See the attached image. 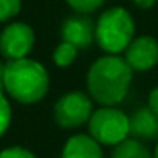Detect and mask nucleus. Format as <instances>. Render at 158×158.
Wrapping results in <instances>:
<instances>
[{
	"label": "nucleus",
	"instance_id": "f257e3e1",
	"mask_svg": "<svg viewBox=\"0 0 158 158\" xmlns=\"http://www.w3.org/2000/svg\"><path fill=\"white\" fill-rule=\"evenodd\" d=\"M133 68L119 55H106L92 63L87 73V89L95 102L116 106L129 92Z\"/></svg>",
	"mask_w": 158,
	"mask_h": 158
},
{
	"label": "nucleus",
	"instance_id": "f03ea898",
	"mask_svg": "<svg viewBox=\"0 0 158 158\" xmlns=\"http://www.w3.org/2000/svg\"><path fill=\"white\" fill-rule=\"evenodd\" d=\"M49 75L44 65L31 58L10 60L5 63L4 92L19 104L31 106L46 97Z\"/></svg>",
	"mask_w": 158,
	"mask_h": 158
},
{
	"label": "nucleus",
	"instance_id": "7ed1b4c3",
	"mask_svg": "<svg viewBox=\"0 0 158 158\" xmlns=\"http://www.w3.org/2000/svg\"><path fill=\"white\" fill-rule=\"evenodd\" d=\"M134 19L124 7H110L95 22V43L107 55L124 53L134 39Z\"/></svg>",
	"mask_w": 158,
	"mask_h": 158
},
{
	"label": "nucleus",
	"instance_id": "20e7f679",
	"mask_svg": "<svg viewBox=\"0 0 158 158\" xmlns=\"http://www.w3.org/2000/svg\"><path fill=\"white\" fill-rule=\"evenodd\" d=\"M90 136L100 144H119L131 134L129 117L114 106H104L94 110L89 121Z\"/></svg>",
	"mask_w": 158,
	"mask_h": 158
},
{
	"label": "nucleus",
	"instance_id": "39448f33",
	"mask_svg": "<svg viewBox=\"0 0 158 158\" xmlns=\"http://www.w3.org/2000/svg\"><path fill=\"white\" fill-rule=\"evenodd\" d=\"M53 114H55V121L58 126L65 129H75L90 121L94 114L92 100L87 94L78 92V90L68 92L56 100Z\"/></svg>",
	"mask_w": 158,
	"mask_h": 158
},
{
	"label": "nucleus",
	"instance_id": "423d86ee",
	"mask_svg": "<svg viewBox=\"0 0 158 158\" xmlns=\"http://www.w3.org/2000/svg\"><path fill=\"white\" fill-rule=\"evenodd\" d=\"M36 43L32 27L26 22H10L0 32V55L7 61L27 58Z\"/></svg>",
	"mask_w": 158,
	"mask_h": 158
},
{
	"label": "nucleus",
	"instance_id": "0eeeda50",
	"mask_svg": "<svg viewBox=\"0 0 158 158\" xmlns=\"http://www.w3.org/2000/svg\"><path fill=\"white\" fill-rule=\"evenodd\" d=\"M124 60L133 72H148L158 65V41L153 36H138L126 48Z\"/></svg>",
	"mask_w": 158,
	"mask_h": 158
},
{
	"label": "nucleus",
	"instance_id": "6e6552de",
	"mask_svg": "<svg viewBox=\"0 0 158 158\" xmlns=\"http://www.w3.org/2000/svg\"><path fill=\"white\" fill-rule=\"evenodd\" d=\"M61 41H66L78 49H87L95 43V24L85 14H77L65 19L60 29Z\"/></svg>",
	"mask_w": 158,
	"mask_h": 158
},
{
	"label": "nucleus",
	"instance_id": "1a4fd4ad",
	"mask_svg": "<svg viewBox=\"0 0 158 158\" xmlns=\"http://www.w3.org/2000/svg\"><path fill=\"white\" fill-rule=\"evenodd\" d=\"M61 158H104L100 143L87 134H73L66 139Z\"/></svg>",
	"mask_w": 158,
	"mask_h": 158
},
{
	"label": "nucleus",
	"instance_id": "9d476101",
	"mask_svg": "<svg viewBox=\"0 0 158 158\" xmlns=\"http://www.w3.org/2000/svg\"><path fill=\"white\" fill-rule=\"evenodd\" d=\"M129 127L134 138L155 139L158 138V114L150 107H141L129 117Z\"/></svg>",
	"mask_w": 158,
	"mask_h": 158
},
{
	"label": "nucleus",
	"instance_id": "9b49d317",
	"mask_svg": "<svg viewBox=\"0 0 158 158\" xmlns=\"http://www.w3.org/2000/svg\"><path fill=\"white\" fill-rule=\"evenodd\" d=\"M112 158H151L150 151L144 144L136 139H124L116 144L112 151Z\"/></svg>",
	"mask_w": 158,
	"mask_h": 158
},
{
	"label": "nucleus",
	"instance_id": "f8f14e48",
	"mask_svg": "<svg viewBox=\"0 0 158 158\" xmlns=\"http://www.w3.org/2000/svg\"><path fill=\"white\" fill-rule=\"evenodd\" d=\"M77 55H78V48L66 41H61L53 51V61L60 68H66L77 60Z\"/></svg>",
	"mask_w": 158,
	"mask_h": 158
},
{
	"label": "nucleus",
	"instance_id": "ddd939ff",
	"mask_svg": "<svg viewBox=\"0 0 158 158\" xmlns=\"http://www.w3.org/2000/svg\"><path fill=\"white\" fill-rule=\"evenodd\" d=\"M106 0H66V4L72 10H75L77 14H92V12L99 10L104 5Z\"/></svg>",
	"mask_w": 158,
	"mask_h": 158
},
{
	"label": "nucleus",
	"instance_id": "4468645a",
	"mask_svg": "<svg viewBox=\"0 0 158 158\" xmlns=\"http://www.w3.org/2000/svg\"><path fill=\"white\" fill-rule=\"evenodd\" d=\"M12 123V107L4 92H0V138L7 133Z\"/></svg>",
	"mask_w": 158,
	"mask_h": 158
},
{
	"label": "nucleus",
	"instance_id": "2eb2a0df",
	"mask_svg": "<svg viewBox=\"0 0 158 158\" xmlns=\"http://www.w3.org/2000/svg\"><path fill=\"white\" fill-rule=\"evenodd\" d=\"M22 9V0H0V22L14 19Z\"/></svg>",
	"mask_w": 158,
	"mask_h": 158
},
{
	"label": "nucleus",
	"instance_id": "dca6fc26",
	"mask_svg": "<svg viewBox=\"0 0 158 158\" xmlns=\"http://www.w3.org/2000/svg\"><path fill=\"white\" fill-rule=\"evenodd\" d=\"M0 158H36V155L24 146H10L0 151Z\"/></svg>",
	"mask_w": 158,
	"mask_h": 158
},
{
	"label": "nucleus",
	"instance_id": "f3484780",
	"mask_svg": "<svg viewBox=\"0 0 158 158\" xmlns=\"http://www.w3.org/2000/svg\"><path fill=\"white\" fill-rule=\"evenodd\" d=\"M148 107H150L153 112L158 114V87H155L150 92V95H148Z\"/></svg>",
	"mask_w": 158,
	"mask_h": 158
},
{
	"label": "nucleus",
	"instance_id": "a211bd4d",
	"mask_svg": "<svg viewBox=\"0 0 158 158\" xmlns=\"http://www.w3.org/2000/svg\"><path fill=\"white\" fill-rule=\"evenodd\" d=\"M133 4L136 5L138 9L148 10V9H151L155 4H158V0H133Z\"/></svg>",
	"mask_w": 158,
	"mask_h": 158
},
{
	"label": "nucleus",
	"instance_id": "6ab92c4d",
	"mask_svg": "<svg viewBox=\"0 0 158 158\" xmlns=\"http://www.w3.org/2000/svg\"><path fill=\"white\" fill-rule=\"evenodd\" d=\"M4 75H5V65L0 61V92H4Z\"/></svg>",
	"mask_w": 158,
	"mask_h": 158
},
{
	"label": "nucleus",
	"instance_id": "aec40b11",
	"mask_svg": "<svg viewBox=\"0 0 158 158\" xmlns=\"http://www.w3.org/2000/svg\"><path fill=\"white\" fill-rule=\"evenodd\" d=\"M155 158H158V144H156V150H155Z\"/></svg>",
	"mask_w": 158,
	"mask_h": 158
}]
</instances>
